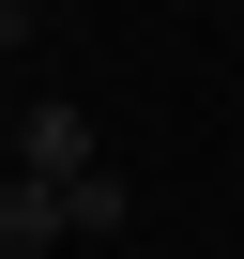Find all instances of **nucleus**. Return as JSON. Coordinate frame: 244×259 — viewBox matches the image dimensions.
Listing matches in <instances>:
<instances>
[{
	"label": "nucleus",
	"instance_id": "f257e3e1",
	"mask_svg": "<svg viewBox=\"0 0 244 259\" xmlns=\"http://www.w3.org/2000/svg\"><path fill=\"white\" fill-rule=\"evenodd\" d=\"M0 168L46 183V198H61V183H92V168H107V153H92V107H76V92H46V107L16 122V153H0Z\"/></svg>",
	"mask_w": 244,
	"mask_h": 259
},
{
	"label": "nucleus",
	"instance_id": "f03ea898",
	"mask_svg": "<svg viewBox=\"0 0 244 259\" xmlns=\"http://www.w3.org/2000/svg\"><path fill=\"white\" fill-rule=\"evenodd\" d=\"M46 244H76V229H61V198L0 168V259H46Z\"/></svg>",
	"mask_w": 244,
	"mask_h": 259
},
{
	"label": "nucleus",
	"instance_id": "7ed1b4c3",
	"mask_svg": "<svg viewBox=\"0 0 244 259\" xmlns=\"http://www.w3.org/2000/svg\"><path fill=\"white\" fill-rule=\"evenodd\" d=\"M122 213H138V183H122V168H92V183H61V229H92V244H107Z\"/></svg>",
	"mask_w": 244,
	"mask_h": 259
}]
</instances>
